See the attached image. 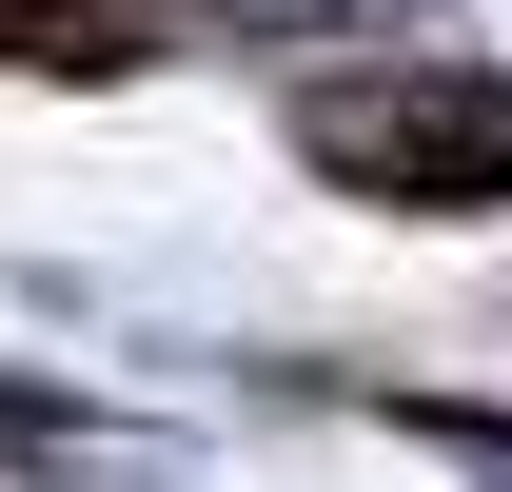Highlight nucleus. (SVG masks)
Instances as JSON below:
<instances>
[{
    "mask_svg": "<svg viewBox=\"0 0 512 492\" xmlns=\"http://www.w3.org/2000/svg\"><path fill=\"white\" fill-rule=\"evenodd\" d=\"M296 158L394 217H512V79L493 60H355L296 99Z\"/></svg>",
    "mask_w": 512,
    "mask_h": 492,
    "instance_id": "obj_1",
    "label": "nucleus"
},
{
    "mask_svg": "<svg viewBox=\"0 0 512 492\" xmlns=\"http://www.w3.org/2000/svg\"><path fill=\"white\" fill-rule=\"evenodd\" d=\"M178 40V0H0V60H60V79H119Z\"/></svg>",
    "mask_w": 512,
    "mask_h": 492,
    "instance_id": "obj_2",
    "label": "nucleus"
}]
</instances>
